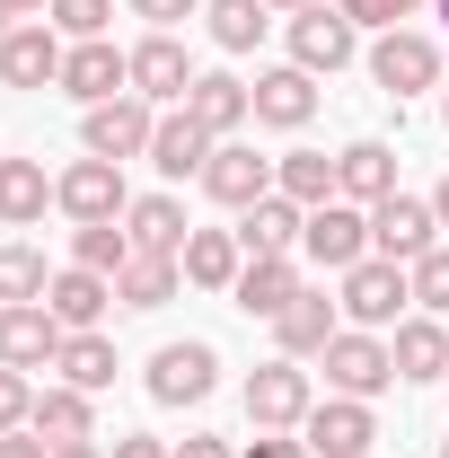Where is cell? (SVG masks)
Here are the masks:
<instances>
[{"mask_svg": "<svg viewBox=\"0 0 449 458\" xmlns=\"http://www.w3.org/2000/svg\"><path fill=\"white\" fill-rule=\"evenodd\" d=\"M274 185L300 212H318V203H335V159L326 150H291V159H274Z\"/></svg>", "mask_w": 449, "mask_h": 458, "instance_id": "f546056e", "label": "cell"}, {"mask_svg": "<svg viewBox=\"0 0 449 458\" xmlns=\"http://www.w3.org/2000/svg\"><path fill=\"white\" fill-rule=\"evenodd\" d=\"M441 458H449V441H441Z\"/></svg>", "mask_w": 449, "mask_h": 458, "instance_id": "816d5d0a", "label": "cell"}, {"mask_svg": "<svg viewBox=\"0 0 449 458\" xmlns=\"http://www.w3.org/2000/svg\"><path fill=\"white\" fill-rule=\"evenodd\" d=\"M54 203L71 212V221H123L132 203H123V168L114 159H71V168L54 176Z\"/></svg>", "mask_w": 449, "mask_h": 458, "instance_id": "5b68a950", "label": "cell"}, {"mask_svg": "<svg viewBox=\"0 0 449 458\" xmlns=\"http://www.w3.org/2000/svg\"><path fill=\"white\" fill-rule=\"evenodd\" d=\"M27 9H45V0H9V18H27Z\"/></svg>", "mask_w": 449, "mask_h": 458, "instance_id": "7dc6e473", "label": "cell"}, {"mask_svg": "<svg viewBox=\"0 0 449 458\" xmlns=\"http://www.w3.org/2000/svg\"><path fill=\"white\" fill-rule=\"evenodd\" d=\"M291 62H300V71H343V62H352V18L309 0V9L291 18Z\"/></svg>", "mask_w": 449, "mask_h": 458, "instance_id": "5bb4252c", "label": "cell"}, {"mask_svg": "<svg viewBox=\"0 0 449 458\" xmlns=\"http://www.w3.org/2000/svg\"><path fill=\"white\" fill-rule=\"evenodd\" d=\"M176 283H185V265H176V256H132V265L114 274V300H123V309H168Z\"/></svg>", "mask_w": 449, "mask_h": 458, "instance_id": "83f0119b", "label": "cell"}, {"mask_svg": "<svg viewBox=\"0 0 449 458\" xmlns=\"http://www.w3.org/2000/svg\"><path fill=\"white\" fill-rule=\"evenodd\" d=\"M132 18H150V27H159V36H168L176 18H194V0H132Z\"/></svg>", "mask_w": 449, "mask_h": 458, "instance_id": "ab89813d", "label": "cell"}, {"mask_svg": "<svg viewBox=\"0 0 449 458\" xmlns=\"http://www.w3.org/2000/svg\"><path fill=\"white\" fill-rule=\"evenodd\" d=\"M106 458H176V450H159V441H150V432H132V441H114Z\"/></svg>", "mask_w": 449, "mask_h": 458, "instance_id": "7bdbcfd3", "label": "cell"}, {"mask_svg": "<svg viewBox=\"0 0 449 458\" xmlns=\"http://www.w3.org/2000/svg\"><path fill=\"white\" fill-rule=\"evenodd\" d=\"M405 274H414V300H423L432 318H449V247H432V256H414Z\"/></svg>", "mask_w": 449, "mask_h": 458, "instance_id": "d590c367", "label": "cell"}, {"mask_svg": "<svg viewBox=\"0 0 449 458\" xmlns=\"http://www.w3.org/2000/svg\"><path fill=\"white\" fill-rule=\"evenodd\" d=\"M370 80H379L388 98H414V89H432V80H441V54H432V36H414V27H388V36L370 45Z\"/></svg>", "mask_w": 449, "mask_h": 458, "instance_id": "ba28073f", "label": "cell"}, {"mask_svg": "<svg viewBox=\"0 0 449 458\" xmlns=\"http://www.w3.org/2000/svg\"><path fill=\"white\" fill-rule=\"evenodd\" d=\"M27 414H36V388H27V370H0V432H27Z\"/></svg>", "mask_w": 449, "mask_h": 458, "instance_id": "74e56055", "label": "cell"}, {"mask_svg": "<svg viewBox=\"0 0 449 458\" xmlns=\"http://www.w3.org/2000/svg\"><path fill=\"white\" fill-rule=\"evenodd\" d=\"M71 265H89V274L114 283V274L132 265V238H123L114 221H80V229H71Z\"/></svg>", "mask_w": 449, "mask_h": 458, "instance_id": "1f68e13d", "label": "cell"}, {"mask_svg": "<svg viewBox=\"0 0 449 458\" xmlns=\"http://www.w3.org/2000/svg\"><path fill=\"white\" fill-rule=\"evenodd\" d=\"M326 379H335V397H361V405H370L396 379V352L370 335V327H343V335L326 344Z\"/></svg>", "mask_w": 449, "mask_h": 458, "instance_id": "277c9868", "label": "cell"}, {"mask_svg": "<svg viewBox=\"0 0 449 458\" xmlns=\"http://www.w3.org/2000/svg\"><path fill=\"white\" fill-rule=\"evenodd\" d=\"M300 229H309V212H300V203L274 185L265 203H247V221H238V247H247V256H291V247H300Z\"/></svg>", "mask_w": 449, "mask_h": 458, "instance_id": "ac0fdd59", "label": "cell"}, {"mask_svg": "<svg viewBox=\"0 0 449 458\" xmlns=\"http://www.w3.org/2000/svg\"><path fill=\"white\" fill-rule=\"evenodd\" d=\"M106 18H114V0H54V27H62V36H80V45L106 36Z\"/></svg>", "mask_w": 449, "mask_h": 458, "instance_id": "8d00e7d4", "label": "cell"}, {"mask_svg": "<svg viewBox=\"0 0 449 458\" xmlns=\"http://www.w3.org/2000/svg\"><path fill=\"white\" fill-rule=\"evenodd\" d=\"M212 150H221V141H212L185 106L159 114V132H150V168H159V176H203V168H212Z\"/></svg>", "mask_w": 449, "mask_h": 458, "instance_id": "e0dca14e", "label": "cell"}, {"mask_svg": "<svg viewBox=\"0 0 449 458\" xmlns=\"http://www.w3.org/2000/svg\"><path fill=\"white\" fill-rule=\"evenodd\" d=\"M54 291V274H45V256L36 247H0V300L18 309V300H45Z\"/></svg>", "mask_w": 449, "mask_h": 458, "instance_id": "e575fe53", "label": "cell"}, {"mask_svg": "<svg viewBox=\"0 0 449 458\" xmlns=\"http://www.w3.org/2000/svg\"><path fill=\"white\" fill-rule=\"evenodd\" d=\"M0 36H9V0H0Z\"/></svg>", "mask_w": 449, "mask_h": 458, "instance_id": "681fc988", "label": "cell"}, {"mask_svg": "<svg viewBox=\"0 0 449 458\" xmlns=\"http://www.w3.org/2000/svg\"><path fill=\"white\" fill-rule=\"evenodd\" d=\"M0 80H9V89H62V36L45 18L0 36Z\"/></svg>", "mask_w": 449, "mask_h": 458, "instance_id": "7c38bea8", "label": "cell"}, {"mask_svg": "<svg viewBox=\"0 0 449 458\" xmlns=\"http://www.w3.org/2000/svg\"><path fill=\"white\" fill-rule=\"evenodd\" d=\"M54 458H106V450H97V441H62Z\"/></svg>", "mask_w": 449, "mask_h": 458, "instance_id": "f6af8a7d", "label": "cell"}, {"mask_svg": "<svg viewBox=\"0 0 449 458\" xmlns=\"http://www.w3.org/2000/svg\"><path fill=\"white\" fill-rule=\"evenodd\" d=\"M238 458H300V441H274V432H256V441H247Z\"/></svg>", "mask_w": 449, "mask_h": 458, "instance_id": "b9f144b4", "label": "cell"}, {"mask_svg": "<svg viewBox=\"0 0 449 458\" xmlns=\"http://www.w3.org/2000/svg\"><path fill=\"white\" fill-rule=\"evenodd\" d=\"M441 18H449V0H441Z\"/></svg>", "mask_w": 449, "mask_h": 458, "instance_id": "f907efd6", "label": "cell"}, {"mask_svg": "<svg viewBox=\"0 0 449 458\" xmlns=\"http://www.w3.org/2000/svg\"><path fill=\"white\" fill-rule=\"evenodd\" d=\"M238 309H247V318H282V309H291V300H300V265H291V256H256V265H238Z\"/></svg>", "mask_w": 449, "mask_h": 458, "instance_id": "ffe728a7", "label": "cell"}, {"mask_svg": "<svg viewBox=\"0 0 449 458\" xmlns=\"http://www.w3.org/2000/svg\"><path fill=\"white\" fill-rule=\"evenodd\" d=\"M27 423H36V432H45L54 450H62V441H89V388H45Z\"/></svg>", "mask_w": 449, "mask_h": 458, "instance_id": "d6a6232c", "label": "cell"}, {"mask_svg": "<svg viewBox=\"0 0 449 458\" xmlns=\"http://www.w3.org/2000/svg\"><path fill=\"white\" fill-rule=\"evenodd\" d=\"M176 458H229V441H212V432H194V441H185Z\"/></svg>", "mask_w": 449, "mask_h": 458, "instance_id": "ee69618b", "label": "cell"}, {"mask_svg": "<svg viewBox=\"0 0 449 458\" xmlns=\"http://www.w3.org/2000/svg\"><path fill=\"white\" fill-rule=\"evenodd\" d=\"M212 370H221L212 344H159L150 352V397L159 405H203L212 397Z\"/></svg>", "mask_w": 449, "mask_h": 458, "instance_id": "30bf717a", "label": "cell"}, {"mask_svg": "<svg viewBox=\"0 0 449 458\" xmlns=\"http://www.w3.org/2000/svg\"><path fill=\"white\" fill-rule=\"evenodd\" d=\"M274 335H282L291 361H300V352H326V344L343 335V327H335V300H326V291H300V300L274 318Z\"/></svg>", "mask_w": 449, "mask_h": 458, "instance_id": "cb8c5ba5", "label": "cell"}, {"mask_svg": "<svg viewBox=\"0 0 449 458\" xmlns=\"http://www.w3.org/2000/svg\"><path fill=\"white\" fill-rule=\"evenodd\" d=\"M150 132H159V114H150V98H106V106H89V123H80V141H89V159H141L150 150Z\"/></svg>", "mask_w": 449, "mask_h": 458, "instance_id": "6da1fadb", "label": "cell"}, {"mask_svg": "<svg viewBox=\"0 0 449 458\" xmlns=\"http://www.w3.org/2000/svg\"><path fill=\"white\" fill-rule=\"evenodd\" d=\"M123 238H132V256H185V212H176L168 194H141L132 212H123Z\"/></svg>", "mask_w": 449, "mask_h": 458, "instance_id": "7402d4cb", "label": "cell"}, {"mask_svg": "<svg viewBox=\"0 0 449 458\" xmlns=\"http://www.w3.org/2000/svg\"><path fill=\"white\" fill-rule=\"evenodd\" d=\"M388 352H396V379H449V335H441V318H405Z\"/></svg>", "mask_w": 449, "mask_h": 458, "instance_id": "484cf974", "label": "cell"}, {"mask_svg": "<svg viewBox=\"0 0 449 458\" xmlns=\"http://www.w3.org/2000/svg\"><path fill=\"white\" fill-rule=\"evenodd\" d=\"M343 18H352V27H379V36H388V27H405V0H335Z\"/></svg>", "mask_w": 449, "mask_h": 458, "instance_id": "f35d334b", "label": "cell"}, {"mask_svg": "<svg viewBox=\"0 0 449 458\" xmlns=\"http://www.w3.org/2000/svg\"><path fill=\"white\" fill-rule=\"evenodd\" d=\"M309 114H318V71H300V62H291V71H265V80H256V123L300 132Z\"/></svg>", "mask_w": 449, "mask_h": 458, "instance_id": "d6986e66", "label": "cell"}, {"mask_svg": "<svg viewBox=\"0 0 449 458\" xmlns=\"http://www.w3.org/2000/svg\"><path fill=\"white\" fill-rule=\"evenodd\" d=\"M62 335H71V327H62L45 300H18V309H0V370H36V361L54 370Z\"/></svg>", "mask_w": 449, "mask_h": 458, "instance_id": "8992f818", "label": "cell"}, {"mask_svg": "<svg viewBox=\"0 0 449 458\" xmlns=\"http://www.w3.org/2000/svg\"><path fill=\"white\" fill-rule=\"evenodd\" d=\"M45 450H54V441H45L36 423H27V432H0V458H45Z\"/></svg>", "mask_w": 449, "mask_h": 458, "instance_id": "60d3db41", "label": "cell"}, {"mask_svg": "<svg viewBox=\"0 0 449 458\" xmlns=\"http://www.w3.org/2000/svg\"><path fill=\"white\" fill-rule=\"evenodd\" d=\"M62 89H71L80 106H106V98L132 89V54H114L106 36H89V45H71V54H62Z\"/></svg>", "mask_w": 449, "mask_h": 458, "instance_id": "8fae6325", "label": "cell"}, {"mask_svg": "<svg viewBox=\"0 0 449 458\" xmlns=\"http://www.w3.org/2000/svg\"><path fill=\"white\" fill-rule=\"evenodd\" d=\"M265 9H309V0H265Z\"/></svg>", "mask_w": 449, "mask_h": 458, "instance_id": "c3c4849f", "label": "cell"}, {"mask_svg": "<svg viewBox=\"0 0 449 458\" xmlns=\"http://www.w3.org/2000/svg\"><path fill=\"white\" fill-rule=\"evenodd\" d=\"M54 370H62V388H114V344L89 327V335H62V352H54Z\"/></svg>", "mask_w": 449, "mask_h": 458, "instance_id": "f1b7e54d", "label": "cell"}, {"mask_svg": "<svg viewBox=\"0 0 449 458\" xmlns=\"http://www.w3.org/2000/svg\"><path fill=\"white\" fill-rule=\"evenodd\" d=\"M132 89H141V98H185V89H194V62H185V45H176V36L132 45Z\"/></svg>", "mask_w": 449, "mask_h": 458, "instance_id": "d4e9b609", "label": "cell"}, {"mask_svg": "<svg viewBox=\"0 0 449 458\" xmlns=\"http://www.w3.org/2000/svg\"><path fill=\"white\" fill-rule=\"evenodd\" d=\"M203 18H212V45H221V54H247V45L265 36V0H212Z\"/></svg>", "mask_w": 449, "mask_h": 458, "instance_id": "836d02e7", "label": "cell"}, {"mask_svg": "<svg viewBox=\"0 0 449 458\" xmlns=\"http://www.w3.org/2000/svg\"><path fill=\"white\" fill-rule=\"evenodd\" d=\"M45 203H54L45 159H0V221H36Z\"/></svg>", "mask_w": 449, "mask_h": 458, "instance_id": "4dcf8cb0", "label": "cell"}, {"mask_svg": "<svg viewBox=\"0 0 449 458\" xmlns=\"http://www.w3.org/2000/svg\"><path fill=\"white\" fill-rule=\"evenodd\" d=\"M185 114L221 141V132H238L247 114H256V89L247 80H229V71H194V89H185Z\"/></svg>", "mask_w": 449, "mask_h": 458, "instance_id": "2e32d148", "label": "cell"}, {"mask_svg": "<svg viewBox=\"0 0 449 458\" xmlns=\"http://www.w3.org/2000/svg\"><path fill=\"white\" fill-rule=\"evenodd\" d=\"M300 247H309L318 265L352 274V265L370 256V212H361V203H318V212H309V229H300Z\"/></svg>", "mask_w": 449, "mask_h": 458, "instance_id": "52a82bcc", "label": "cell"}, {"mask_svg": "<svg viewBox=\"0 0 449 458\" xmlns=\"http://www.w3.org/2000/svg\"><path fill=\"white\" fill-rule=\"evenodd\" d=\"M432 229H441V212H432V203H414V194H388V203H370V247H379L388 265H414V256H432Z\"/></svg>", "mask_w": 449, "mask_h": 458, "instance_id": "9c48e42d", "label": "cell"}, {"mask_svg": "<svg viewBox=\"0 0 449 458\" xmlns=\"http://www.w3.org/2000/svg\"><path fill=\"white\" fill-rule=\"evenodd\" d=\"M432 212H441V229H449V176H441V194H432Z\"/></svg>", "mask_w": 449, "mask_h": 458, "instance_id": "bcb514c9", "label": "cell"}, {"mask_svg": "<svg viewBox=\"0 0 449 458\" xmlns=\"http://www.w3.org/2000/svg\"><path fill=\"white\" fill-rule=\"evenodd\" d=\"M176 265H185V283H203V291H229V283H238V229H194Z\"/></svg>", "mask_w": 449, "mask_h": 458, "instance_id": "4316f807", "label": "cell"}, {"mask_svg": "<svg viewBox=\"0 0 449 458\" xmlns=\"http://www.w3.org/2000/svg\"><path fill=\"white\" fill-rule=\"evenodd\" d=\"M405 300H414V274H405V265H388V256H361V265L343 274V300H335V309L352 318V327H388Z\"/></svg>", "mask_w": 449, "mask_h": 458, "instance_id": "7a4b0ae2", "label": "cell"}, {"mask_svg": "<svg viewBox=\"0 0 449 458\" xmlns=\"http://www.w3.org/2000/svg\"><path fill=\"white\" fill-rule=\"evenodd\" d=\"M247 423L256 432H291V423H309V370L282 352L265 370H247Z\"/></svg>", "mask_w": 449, "mask_h": 458, "instance_id": "3957f363", "label": "cell"}, {"mask_svg": "<svg viewBox=\"0 0 449 458\" xmlns=\"http://www.w3.org/2000/svg\"><path fill=\"white\" fill-rule=\"evenodd\" d=\"M335 194L343 203H388L396 194V150L388 141H352V150L335 159Z\"/></svg>", "mask_w": 449, "mask_h": 458, "instance_id": "44dd1931", "label": "cell"}, {"mask_svg": "<svg viewBox=\"0 0 449 458\" xmlns=\"http://www.w3.org/2000/svg\"><path fill=\"white\" fill-rule=\"evenodd\" d=\"M370 441H379V423H370L361 397L309 405V450H318V458H370Z\"/></svg>", "mask_w": 449, "mask_h": 458, "instance_id": "9a60e30c", "label": "cell"}, {"mask_svg": "<svg viewBox=\"0 0 449 458\" xmlns=\"http://www.w3.org/2000/svg\"><path fill=\"white\" fill-rule=\"evenodd\" d=\"M106 300H114V283L106 274H89V265H71V274H54V291H45V309H54L71 335H89L97 318H106Z\"/></svg>", "mask_w": 449, "mask_h": 458, "instance_id": "603a6c76", "label": "cell"}, {"mask_svg": "<svg viewBox=\"0 0 449 458\" xmlns=\"http://www.w3.org/2000/svg\"><path fill=\"white\" fill-rule=\"evenodd\" d=\"M203 194L229 203V212H247V203H265V194H274V159H256L247 141H221V150H212V168H203Z\"/></svg>", "mask_w": 449, "mask_h": 458, "instance_id": "4fadbf2b", "label": "cell"}]
</instances>
